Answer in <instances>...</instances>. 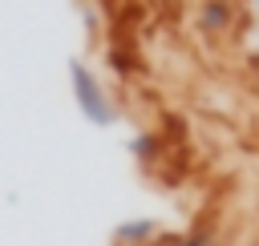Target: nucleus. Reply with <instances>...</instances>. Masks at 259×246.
<instances>
[{"instance_id": "1", "label": "nucleus", "mask_w": 259, "mask_h": 246, "mask_svg": "<svg viewBox=\"0 0 259 246\" xmlns=\"http://www.w3.org/2000/svg\"><path fill=\"white\" fill-rule=\"evenodd\" d=\"M65 73H69V93H73L77 113H81L89 125H97V129L117 125V105H113V97H109L105 81L97 77V69H93V65H85L81 56H69Z\"/></svg>"}, {"instance_id": "2", "label": "nucleus", "mask_w": 259, "mask_h": 246, "mask_svg": "<svg viewBox=\"0 0 259 246\" xmlns=\"http://www.w3.org/2000/svg\"><path fill=\"white\" fill-rule=\"evenodd\" d=\"M239 24V8L235 0H202L198 4V28L206 36H227Z\"/></svg>"}, {"instance_id": "3", "label": "nucleus", "mask_w": 259, "mask_h": 246, "mask_svg": "<svg viewBox=\"0 0 259 246\" xmlns=\"http://www.w3.org/2000/svg\"><path fill=\"white\" fill-rule=\"evenodd\" d=\"M158 234H162V222L158 218H125V222L113 226L109 242L113 246H150Z\"/></svg>"}, {"instance_id": "4", "label": "nucleus", "mask_w": 259, "mask_h": 246, "mask_svg": "<svg viewBox=\"0 0 259 246\" xmlns=\"http://www.w3.org/2000/svg\"><path fill=\"white\" fill-rule=\"evenodd\" d=\"M214 234L210 226H190V230H162L150 246H210Z\"/></svg>"}, {"instance_id": "5", "label": "nucleus", "mask_w": 259, "mask_h": 246, "mask_svg": "<svg viewBox=\"0 0 259 246\" xmlns=\"http://www.w3.org/2000/svg\"><path fill=\"white\" fill-rule=\"evenodd\" d=\"M130 153H134L142 165H154V161H162L166 141H162V133H154V129L146 133V129H142V133H134V137H130Z\"/></svg>"}, {"instance_id": "6", "label": "nucleus", "mask_w": 259, "mask_h": 246, "mask_svg": "<svg viewBox=\"0 0 259 246\" xmlns=\"http://www.w3.org/2000/svg\"><path fill=\"white\" fill-rule=\"evenodd\" d=\"M243 65H247V69H251V73H255V77H259V48H251V52H247V56H243Z\"/></svg>"}, {"instance_id": "7", "label": "nucleus", "mask_w": 259, "mask_h": 246, "mask_svg": "<svg viewBox=\"0 0 259 246\" xmlns=\"http://www.w3.org/2000/svg\"><path fill=\"white\" fill-rule=\"evenodd\" d=\"M255 4H259V0H255Z\"/></svg>"}]
</instances>
